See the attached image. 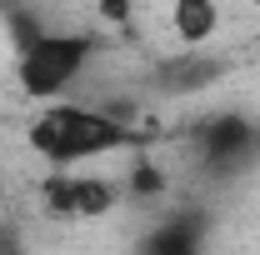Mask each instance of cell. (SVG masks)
I'll return each instance as SVG.
<instances>
[{
	"mask_svg": "<svg viewBox=\"0 0 260 255\" xmlns=\"http://www.w3.org/2000/svg\"><path fill=\"white\" fill-rule=\"evenodd\" d=\"M35 155H45L50 165H80L105 150H140L145 130L110 120L100 105H75V100H45V110L25 125Z\"/></svg>",
	"mask_w": 260,
	"mask_h": 255,
	"instance_id": "6da1fadb",
	"label": "cell"
},
{
	"mask_svg": "<svg viewBox=\"0 0 260 255\" xmlns=\"http://www.w3.org/2000/svg\"><path fill=\"white\" fill-rule=\"evenodd\" d=\"M90 60H95L90 30H45L35 45L15 50V85L25 100H60Z\"/></svg>",
	"mask_w": 260,
	"mask_h": 255,
	"instance_id": "7a4b0ae2",
	"label": "cell"
},
{
	"mask_svg": "<svg viewBox=\"0 0 260 255\" xmlns=\"http://www.w3.org/2000/svg\"><path fill=\"white\" fill-rule=\"evenodd\" d=\"M120 200H125L120 180L80 175V170H70V165H55V170L40 180V205H45L50 215H65V220H95V215H110Z\"/></svg>",
	"mask_w": 260,
	"mask_h": 255,
	"instance_id": "3957f363",
	"label": "cell"
},
{
	"mask_svg": "<svg viewBox=\"0 0 260 255\" xmlns=\"http://www.w3.org/2000/svg\"><path fill=\"white\" fill-rule=\"evenodd\" d=\"M195 155L205 170L215 175H235L260 155V130L250 125V115L240 110H220V115H205L195 125Z\"/></svg>",
	"mask_w": 260,
	"mask_h": 255,
	"instance_id": "277c9868",
	"label": "cell"
},
{
	"mask_svg": "<svg viewBox=\"0 0 260 255\" xmlns=\"http://www.w3.org/2000/svg\"><path fill=\"white\" fill-rule=\"evenodd\" d=\"M205 250V215L185 205V210H170L160 225H150L140 235L135 255H200Z\"/></svg>",
	"mask_w": 260,
	"mask_h": 255,
	"instance_id": "5b68a950",
	"label": "cell"
},
{
	"mask_svg": "<svg viewBox=\"0 0 260 255\" xmlns=\"http://www.w3.org/2000/svg\"><path fill=\"white\" fill-rule=\"evenodd\" d=\"M150 80H155L160 95H195V90H205V85L220 80V60L215 55H200V50H185V55L165 60Z\"/></svg>",
	"mask_w": 260,
	"mask_h": 255,
	"instance_id": "8992f818",
	"label": "cell"
},
{
	"mask_svg": "<svg viewBox=\"0 0 260 255\" xmlns=\"http://www.w3.org/2000/svg\"><path fill=\"white\" fill-rule=\"evenodd\" d=\"M170 30L185 50L210 45L220 30V5L215 0H170Z\"/></svg>",
	"mask_w": 260,
	"mask_h": 255,
	"instance_id": "52a82bcc",
	"label": "cell"
},
{
	"mask_svg": "<svg viewBox=\"0 0 260 255\" xmlns=\"http://www.w3.org/2000/svg\"><path fill=\"white\" fill-rule=\"evenodd\" d=\"M120 190H125V200H135V205H155V200L170 190V175H165L150 155H135L130 175L120 180Z\"/></svg>",
	"mask_w": 260,
	"mask_h": 255,
	"instance_id": "ba28073f",
	"label": "cell"
},
{
	"mask_svg": "<svg viewBox=\"0 0 260 255\" xmlns=\"http://www.w3.org/2000/svg\"><path fill=\"white\" fill-rule=\"evenodd\" d=\"M130 5L135 0H95L100 20H110V25H130Z\"/></svg>",
	"mask_w": 260,
	"mask_h": 255,
	"instance_id": "9c48e42d",
	"label": "cell"
},
{
	"mask_svg": "<svg viewBox=\"0 0 260 255\" xmlns=\"http://www.w3.org/2000/svg\"><path fill=\"white\" fill-rule=\"evenodd\" d=\"M0 255H25V245H20V230H15V225H0Z\"/></svg>",
	"mask_w": 260,
	"mask_h": 255,
	"instance_id": "30bf717a",
	"label": "cell"
}]
</instances>
